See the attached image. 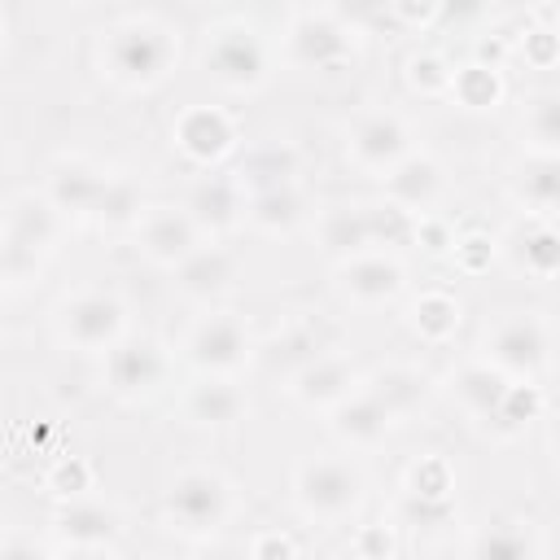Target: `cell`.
Returning a JSON list of instances; mask_svg holds the SVG:
<instances>
[{
	"label": "cell",
	"mask_w": 560,
	"mask_h": 560,
	"mask_svg": "<svg viewBox=\"0 0 560 560\" xmlns=\"http://www.w3.org/2000/svg\"><path fill=\"white\" fill-rule=\"evenodd\" d=\"M508 385H512V381H508L503 372H494L486 359H468V363H459V368L446 372V398H451L472 424H481V429L494 420V411H499Z\"/></svg>",
	"instance_id": "obj_16"
},
{
	"label": "cell",
	"mask_w": 560,
	"mask_h": 560,
	"mask_svg": "<svg viewBox=\"0 0 560 560\" xmlns=\"http://www.w3.org/2000/svg\"><path fill=\"white\" fill-rule=\"evenodd\" d=\"M446 92L468 109H490L503 96V79L490 66H459V70H451V88Z\"/></svg>",
	"instance_id": "obj_35"
},
{
	"label": "cell",
	"mask_w": 560,
	"mask_h": 560,
	"mask_svg": "<svg viewBox=\"0 0 560 560\" xmlns=\"http://www.w3.org/2000/svg\"><path fill=\"white\" fill-rule=\"evenodd\" d=\"M438 13H446V18H472V13H481V4L477 0H442Z\"/></svg>",
	"instance_id": "obj_47"
},
{
	"label": "cell",
	"mask_w": 560,
	"mask_h": 560,
	"mask_svg": "<svg viewBox=\"0 0 560 560\" xmlns=\"http://www.w3.org/2000/svg\"><path fill=\"white\" fill-rule=\"evenodd\" d=\"M455 516V499L451 494H416L402 490L398 499V521L402 525H446Z\"/></svg>",
	"instance_id": "obj_37"
},
{
	"label": "cell",
	"mask_w": 560,
	"mask_h": 560,
	"mask_svg": "<svg viewBox=\"0 0 560 560\" xmlns=\"http://www.w3.org/2000/svg\"><path fill=\"white\" fill-rule=\"evenodd\" d=\"M350 547H354L359 556H394V551H398V542H394V534H389L385 525H363Z\"/></svg>",
	"instance_id": "obj_44"
},
{
	"label": "cell",
	"mask_w": 560,
	"mask_h": 560,
	"mask_svg": "<svg viewBox=\"0 0 560 560\" xmlns=\"http://www.w3.org/2000/svg\"><path fill=\"white\" fill-rule=\"evenodd\" d=\"M136 232H140V254L166 271L201 245V228L188 219L184 206H149L136 223Z\"/></svg>",
	"instance_id": "obj_13"
},
{
	"label": "cell",
	"mask_w": 560,
	"mask_h": 560,
	"mask_svg": "<svg viewBox=\"0 0 560 560\" xmlns=\"http://www.w3.org/2000/svg\"><path fill=\"white\" fill-rule=\"evenodd\" d=\"M324 350H332L328 328H324L319 319H293V324H284V328L271 337V346L262 350V363H267L271 376L284 381L289 372H298L302 363H311V359L324 354Z\"/></svg>",
	"instance_id": "obj_29"
},
{
	"label": "cell",
	"mask_w": 560,
	"mask_h": 560,
	"mask_svg": "<svg viewBox=\"0 0 560 560\" xmlns=\"http://www.w3.org/2000/svg\"><path fill=\"white\" fill-rule=\"evenodd\" d=\"M162 512L175 534L184 538H210L232 516V486L214 468H184L162 499Z\"/></svg>",
	"instance_id": "obj_4"
},
{
	"label": "cell",
	"mask_w": 560,
	"mask_h": 560,
	"mask_svg": "<svg viewBox=\"0 0 560 560\" xmlns=\"http://www.w3.org/2000/svg\"><path fill=\"white\" fill-rule=\"evenodd\" d=\"M306 219H311V201H306L298 179L245 192V223L254 232H262V236H293Z\"/></svg>",
	"instance_id": "obj_21"
},
{
	"label": "cell",
	"mask_w": 560,
	"mask_h": 560,
	"mask_svg": "<svg viewBox=\"0 0 560 560\" xmlns=\"http://www.w3.org/2000/svg\"><path fill=\"white\" fill-rule=\"evenodd\" d=\"M179 61L175 35L153 22V18H122L109 31H101V70L109 83L127 92H149L158 88Z\"/></svg>",
	"instance_id": "obj_1"
},
{
	"label": "cell",
	"mask_w": 560,
	"mask_h": 560,
	"mask_svg": "<svg viewBox=\"0 0 560 560\" xmlns=\"http://www.w3.org/2000/svg\"><path fill=\"white\" fill-rule=\"evenodd\" d=\"M477 359H486L508 381H538L551 363V324L538 311L503 315L486 328Z\"/></svg>",
	"instance_id": "obj_3"
},
{
	"label": "cell",
	"mask_w": 560,
	"mask_h": 560,
	"mask_svg": "<svg viewBox=\"0 0 560 560\" xmlns=\"http://www.w3.org/2000/svg\"><path fill=\"white\" fill-rule=\"evenodd\" d=\"M57 551L79 556H118V512L101 499H70L57 516Z\"/></svg>",
	"instance_id": "obj_12"
},
{
	"label": "cell",
	"mask_w": 560,
	"mask_h": 560,
	"mask_svg": "<svg viewBox=\"0 0 560 560\" xmlns=\"http://www.w3.org/2000/svg\"><path fill=\"white\" fill-rule=\"evenodd\" d=\"M346 153L359 171L368 175H385L398 158L411 153V127L402 114L394 109H372V114H359L350 136H346Z\"/></svg>",
	"instance_id": "obj_10"
},
{
	"label": "cell",
	"mask_w": 560,
	"mask_h": 560,
	"mask_svg": "<svg viewBox=\"0 0 560 560\" xmlns=\"http://www.w3.org/2000/svg\"><path fill=\"white\" fill-rule=\"evenodd\" d=\"M57 332L83 354H105L127 332V306L105 289H79L57 306Z\"/></svg>",
	"instance_id": "obj_7"
},
{
	"label": "cell",
	"mask_w": 560,
	"mask_h": 560,
	"mask_svg": "<svg viewBox=\"0 0 560 560\" xmlns=\"http://www.w3.org/2000/svg\"><path fill=\"white\" fill-rule=\"evenodd\" d=\"M171 271H175V289L188 302H219L236 284V258H232V249L206 245V241L184 262H175Z\"/></svg>",
	"instance_id": "obj_19"
},
{
	"label": "cell",
	"mask_w": 560,
	"mask_h": 560,
	"mask_svg": "<svg viewBox=\"0 0 560 560\" xmlns=\"http://www.w3.org/2000/svg\"><path fill=\"white\" fill-rule=\"evenodd\" d=\"M499 249L516 271H525L534 280H551L560 267V236H556L551 219H538V214H525L521 223H512Z\"/></svg>",
	"instance_id": "obj_18"
},
{
	"label": "cell",
	"mask_w": 560,
	"mask_h": 560,
	"mask_svg": "<svg viewBox=\"0 0 560 560\" xmlns=\"http://www.w3.org/2000/svg\"><path fill=\"white\" fill-rule=\"evenodd\" d=\"M521 136H525L529 153H556L560 149V96L556 92H538L525 101Z\"/></svg>",
	"instance_id": "obj_34"
},
{
	"label": "cell",
	"mask_w": 560,
	"mask_h": 560,
	"mask_svg": "<svg viewBox=\"0 0 560 560\" xmlns=\"http://www.w3.org/2000/svg\"><path fill=\"white\" fill-rule=\"evenodd\" d=\"M381 188H385V201L411 210V214H429L438 201H442V188H446V175L438 166V158L429 153H407L398 158L385 175H381Z\"/></svg>",
	"instance_id": "obj_14"
},
{
	"label": "cell",
	"mask_w": 560,
	"mask_h": 560,
	"mask_svg": "<svg viewBox=\"0 0 560 560\" xmlns=\"http://www.w3.org/2000/svg\"><path fill=\"white\" fill-rule=\"evenodd\" d=\"M245 411H249V398H245V389L232 376H206V372H197V381L184 394V416L192 424H201V429L236 424Z\"/></svg>",
	"instance_id": "obj_25"
},
{
	"label": "cell",
	"mask_w": 560,
	"mask_h": 560,
	"mask_svg": "<svg viewBox=\"0 0 560 560\" xmlns=\"http://www.w3.org/2000/svg\"><path fill=\"white\" fill-rule=\"evenodd\" d=\"M398 26H429L442 9V0H389Z\"/></svg>",
	"instance_id": "obj_43"
},
{
	"label": "cell",
	"mask_w": 560,
	"mask_h": 560,
	"mask_svg": "<svg viewBox=\"0 0 560 560\" xmlns=\"http://www.w3.org/2000/svg\"><path fill=\"white\" fill-rule=\"evenodd\" d=\"M363 389L394 416V420H402V416H411L420 402H424V376L416 372V368H407V363H389V368H376L368 381H363Z\"/></svg>",
	"instance_id": "obj_30"
},
{
	"label": "cell",
	"mask_w": 560,
	"mask_h": 560,
	"mask_svg": "<svg viewBox=\"0 0 560 560\" xmlns=\"http://www.w3.org/2000/svg\"><path fill=\"white\" fill-rule=\"evenodd\" d=\"M144 210H149V206H144V188H140L131 175H105L92 219H96L101 228H136Z\"/></svg>",
	"instance_id": "obj_33"
},
{
	"label": "cell",
	"mask_w": 560,
	"mask_h": 560,
	"mask_svg": "<svg viewBox=\"0 0 560 560\" xmlns=\"http://www.w3.org/2000/svg\"><path fill=\"white\" fill-rule=\"evenodd\" d=\"M315 236L324 245V254H332L337 262L372 245V201H337L328 210L315 214Z\"/></svg>",
	"instance_id": "obj_24"
},
{
	"label": "cell",
	"mask_w": 560,
	"mask_h": 560,
	"mask_svg": "<svg viewBox=\"0 0 560 560\" xmlns=\"http://www.w3.org/2000/svg\"><path fill=\"white\" fill-rule=\"evenodd\" d=\"M101 184H105V171L83 162V158H61L52 171H48V184H44V197L48 206L61 214V219H92L96 210V197H101Z\"/></svg>",
	"instance_id": "obj_20"
},
{
	"label": "cell",
	"mask_w": 560,
	"mask_h": 560,
	"mask_svg": "<svg viewBox=\"0 0 560 560\" xmlns=\"http://www.w3.org/2000/svg\"><path fill=\"white\" fill-rule=\"evenodd\" d=\"M459 319H464V311H459V302L451 298V293H420L416 302H411V311H407V328L420 337V341H429V346H442V341H451L455 337V328H459Z\"/></svg>",
	"instance_id": "obj_31"
},
{
	"label": "cell",
	"mask_w": 560,
	"mask_h": 560,
	"mask_svg": "<svg viewBox=\"0 0 560 560\" xmlns=\"http://www.w3.org/2000/svg\"><path fill=\"white\" fill-rule=\"evenodd\" d=\"M328 13H332L350 35H376V31L398 26L389 0H332Z\"/></svg>",
	"instance_id": "obj_36"
},
{
	"label": "cell",
	"mask_w": 560,
	"mask_h": 560,
	"mask_svg": "<svg viewBox=\"0 0 560 560\" xmlns=\"http://www.w3.org/2000/svg\"><path fill=\"white\" fill-rule=\"evenodd\" d=\"M88 481H92V472H88V464H83V459H66V464H57V472H52V490H57L61 499L83 494V490H88Z\"/></svg>",
	"instance_id": "obj_42"
},
{
	"label": "cell",
	"mask_w": 560,
	"mask_h": 560,
	"mask_svg": "<svg viewBox=\"0 0 560 560\" xmlns=\"http://www.w3.org/2000/svg\"><path fill=\"white\" fill-rule=\"evenodd\" d=\"M354 52V35L332 13H298L284 31V57L302 70H341Z\"/></svg>",
	"instance_id": "obj_9"
},
{
	"label": "cell",
	"mask_w": 560,
	"mask_h": 560,
	"mask_svg": "<svg viewBox=\"0 0 560 560\" xmlns=\"http://www.w3.org/2000/svg\"><path fill=\"white\" fill-rule=\"evenodd\" d=\"M35 542H0V556H35Z\"/></svg>",
	"instance_id": "obj_48"
},
{
	"label": "cell",
	"mask_w": 560,
	"mask_h": 560,
	"mask_svg": "<svg viewBox=\"0 0 560 560\" xmlns=\"http://www.w3.org/2000/svg\"><path fill=\"white\" fill-rule=\"evenodd\" d=\"M298 171H302V153L289 140H262V144L245 149L232 179L241 192H258V188H276V184L298 179Z\"/></svg>",
	"instance_id": "obj_27"
},
{
	"label": "cell",
	"mask_w": 560,
	"mask_h": 560,
	"mask_svg": "<svg viewBox=\"0 0 560 560\" xmlns=\"http://www.w3.org/2000/svg\"><path fill=\"white\" fill-rule=\"evenodd\" d=\"M521 52H525V61H534L538 70H551V66H556V31H551V26H534V31H525Z\"/></svg>",
	"instance_id": "obj_41"
},
{
	"label": "cell",
	"mask_w": 560,
	"mask_h": 560,
	"mask_svg": "<svg viewBox=\"0 0 560 560\" xmlns=\"http://www.w3.org/2000/svg\"><path fill=\"white\" fill-rule=\"evenodd\" d=\"M39 267H44L39 254H31L26 245H18V241H9V236L0 232V280H4V289H9V284H26Z\"/></svg>",
	"instance_id": "obj_39"
},
{
	"label": "cell",
	"mask_w": 560,
	"mask_h": 560,
	"mask_svg": "<svg viewBox=\"0 0 560 560\" xmlns=\"http://www.w3.org/2000/svg\"><path fill=\"white\" fill-rule=\"evenodd\" d=\"M293 503L306 521H319V525H337L346 516L359 512L363 503V472L354 459H341V455H315V459H302L298 472H293Z\"/></svg>",
	"instance_id": "obj_2"
},
{
	"label": "cell",
	"mask_w": 560,
	"mask_h": 560,
	"mask_svg": "<svg viewBox=\"0 0 560 560\" xmlns=\"http://www.w3.org/2000/svg\"><path fill=\"white\" fill-rule=\"evenodd\" d=\"M184 359H188L192 372L236 376L254 359V332H249V324L241 315L210 311V315L192 319V328L184 332Z\"/></svg>",
	"instance_id": "obj_6"
},
{
	"label": "cell",
	"mask_w": 560,
	"mask_h": 560,
	"mask_svg": "<svg viewBox=\"0 0 560 560\" xmlns=\"http://www.w3.org/2000/svg\"><path fill=\"white\" fill-rule=\"evenodd\" d=\"M407 83H411L416 92H424V96H442V92L451 88V66H446L438 52H416V57L407 61Z\"/></svg>",
	"instance_id": "obj_38"
},
{
	"label": "cell",
	"mask_w": 560,
	"mask_h": 560,
	"mask_svg": "<svg viewBox=\"0 0 560 560\" xmlns=\"http://www.w3.org/2000/svg\"><path fill=\"white\" fill-rule=\"evenodd\" d=\"M293 551H298V542L284 538V534H267V538L254 542V556H293Z\"/></svg>",
	"instance_id": "obj_46"
},
{
	"label": "cell",
	"mask_w": 560,
	"mask_h": 560,
	"mask_svg": "<svg viewBox=\"0 0 560 560\" xmlns=\"http://www.w3.org/2000/svg\"><path fill=\"white\" fill-rule=\"evenodd\" d=\"M512 197L525 206V214L551 219L560 206V162L556 153H529L512 166Z\"/></svg>",
	"instance_id": "obj_28"
},
{
	"label": "cell",
	"mask_w": 560,
	"mask_h": 560,
	"mask_svg": "<svg viewBox=\"0 0 560 560\" xmlns=\"http://www.w3.org/2000/svg\"><path fill=\"white\" fill-rule=\"evenodd\" d=\"M166 381V354L153 337H118L105 350V385L109 394H118L122 402H140L153 398Z\"/></svg>",
	"instance_id": "obj_8"
},
{
	"label": "cell",
	"mask_w": 560,
	"mask_h": 560,
	"mask_svg": "<svg viewBox=\"0 0 560 560\" xmlns=\"http://www.w3.org/2000/svg\"><path fill=\"white\" fill-rule=\"evenodd\" d=\"M451 486H455L451 481V468L438 455L411 464V472H407V490H416V494H451Z\"/></svg>",
	"instance_id": "obj_40"
},
{
	"label": "cell",
	"mask_w": 560,
	"mask_h": 560,
	"mask_svg": "<svg viewBox=\"0 0 560 560\" xmlns=\"http://www.w3.org/2000/svg\"><path fill=\"white\" fill-rule=\"evenodd\" d=\"M184 210H188V219L201 228V236H219V232H232V228L245 219V192L236 188V179L206 175V179H197V184L188 188Z\"/></svg>",
	"instance_id": "obj_22"
},
{
	"label": "cell",
	"mask_w": 560,
	"mask_h": 560,
	"mask_svg": "<svg viewBox=\"0 0 560 560\" xmlns=\"http://www.w3.org/2000/svg\"><path fill=\"white\" fill-rule=\"evenodd\" d=\"M354 385H359V376H354V368H350L337 350H324V354H315L311 363H302L298 372L284 376L289 398L302 402V407H311V411H328V407L341 402Z\"/></svg>",
	"instance_id": "obj_15"
},
{
	"label": "cell",
	"mask_w": 560,
	"mask_h": 560,
	"mask_svg": "<svg viewBox=\"0 0 560 560\" xmlns=\"http://www.w3.org/2000/svg\"><path fill=\"white\" fill-rule=\"evenodd\" d=\"M201 66L223 92H254L271 74V52L254 26L228 22V26L210 31V39L201 48Z\"/></svg>",
	"instance_id": "obj_5"
},
{
	"label": "cell",
	"mask_w": 560,
	"mask_h": 560,
	"mask_svg": "<svg viewBox=\"0 0 560 560\" xmlns=\"http://www.w3.org/2000/svg\"><path fill=\"white\" fill-rule=\"evenodd\" d=\"M337 289L346 302L354 306H389L402 289H407V271L394 254H381V249H363V254H350L337 262Z\"/></svg>",
	"instance_id": "obj_11"
},
{
	"label": "cell",
	"mask_w": 560,
	"mask_h": 560,
	"mask_svg": "<svg viewBox=\"0 0 560 560\" xmlns=\"http://www.w3.org/2000/svg\"><path fill=\"white\" fill-rule=\"evenodd\" d=\"M0 293H4V280H0Z\"/></svg>",
	"instance_id": "obj_50"
},
{
	"label": "cell",
	"mask_w": 560,
	"mask_h": 560,
	"mask_svg": "<svg viewBox=\"0 0 560 560\" xmlns=\"http://www.w3.org/2000/svg\"><path fill=\"white\" fill-rule=\"evenodd\" d=\"M455 258L468 267V271H481L490 258H494V245L486 236H468V241H455Z\"/></svg>",
	"instance_id": "obj_45"
},
{
	"label": "cell",
	"mask_w": 560,
	"mask_h": 560,
	"mask_svg": "<svg viewBox=\"0 0 560 560\" xmlns=\"http://www.w3.org/2000/svg\"><path fill=\"white\" fill-rule=\"evenodd\" d=\"M0 44H4V26H0Z\"/></svg>",
	"instance_id": "obj_49"
},
{
	"label": "cell",
	"mask_w": 560,
	"mask_h": 560,
	"mask_svg": "<svg viewBox=\"0 0 560 560\" xmlns=\"http://www.w3.org/2000/svg\"><path fill=\"white\" fill-rule=\"evenodd\" d=\"M0 232H4L9 241L26 245L31 254L48 258L52 245H57V236H61V214L48 206L44 192H22V197L9 201V210H4V219H0Z\"/></svg>",
	"instance_id": "obj_26"
},
{
	"label": "cell",
	"mask_w": 560,
	"mask_h": 560,
	"mask_svg": "<svg viewBox=\"0 0 560 560\" xmlns=\"http://www.w3.org/2000/svg\"><path fill=\"white\" fill-rule=\"evenodd\" d=\"M328 416H332V433H337L350 451H372V446H381L385 433L394 429V416H389L363 385H354L341 402H332Z\"/></svg>",
	"instance_id": "obj_23"
},
{
	"label": "cell",
	"mask_w": 560,
	"mask_h": 560,
	"mask_svg": "<svg viewBox=\"0 0 560 560\" xmlns=\"http://www.w3.org/2000/svg\"><path fill=\"white\" fill-rule=\"evenodd\" d=\"M468 551L481 560H521V556H542V542L534 538L529 521H494L468 542Z\"/></svg>",
	"instance_id": "obj_32"
},
{
	"label": "cell",
	"mask_w": 560,
	"mask_h": 560,
	"mask_svg": "<svg viewBox=\"0 0 560 560\" xmlns=\"http://www.w3.org/2000/svg\"><path fill=\"white\" fill-rule=\"evenodd\" d=\"M175 144L184 149V158H192L197 166H214L236 149V127L223 109L214 105H192L179 114L175 122Z\"/></svg>",
	"instance_id": "obj_17"
}]
</instances>
